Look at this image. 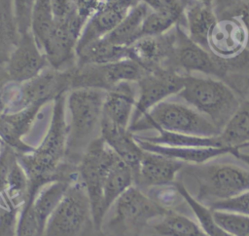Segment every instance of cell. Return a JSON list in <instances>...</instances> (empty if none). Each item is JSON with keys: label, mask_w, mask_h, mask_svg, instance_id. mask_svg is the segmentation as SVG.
<instances>
[{"label": "cell", "mask_w": 249, "mask_h": 236, "mask_svg": "<svg viewBox=\"0 0 249 236\" xmlns=\"http://www.w3.org/2000/svg\"><path fill=\"white\" fill-rule=\"evenodd\" d=\"M66 93L53 99L49 129L39 144L31 152L18 153L28 180V193L36 195L46 183L56 179L74 181L79 178L77 165L66 162L68 124L65 120Z\"/></svg>", "instance_id": "obj_1"}, {"label": "cell", "mask_w": 249, "mask_h": 236, "mask_svg": "<svg viewBox=\"0 0 249 236\" xmlns=\"http://www.w3.org/2000/svg\"><path fill=\"white\" fill-rule=\"evenodd\" d=\"M106 91L80 88L69 91L67 107L70 113L68 124L66 159L78 165L89 144L100 134L103 102Z\"/></svg>", "instance_id": "obj_2"}, {"label": "cell", "mask_w": 249, "mask_h": 236, "mask_svg": "<svg viewBox=\"0 0 249 236\" xmlns=\"http://www.w3.org/2000/svg\"><path fill=\"white\" fill-rule=\"evenodd\" d=\"M175 97L204 115L220 132L241 102L223 80L193 74H185L183 89Z\"/></svg>", "instance_id": "obj_3"}, {"label": "cell", "mask_w": 249, "mask_h": 236, "mask_svg": "<svg viewBox=\"0 0 249 236\" xmlns=\"http://www.w3.org/2000/svg\"><path fill=\"white\" fill-rule=\"evenodd\" d=\"M212 161L186 164L181 171L196 182V193L194 197L197 201L209 206L249 191L248 169Z\"/></svg>", "instance_id": "obj_4"}, {"label": "cell", "mask_w": 249, "mask_h": 236, "mask_svg": "<svg viewBox=\"0 0 249 236\" xmlns=\"http://www.w3.org/2000/svg\"><path fill=\"white\" fill-rule=\"evenodd\" d=\"M131 133L164 130L198 137H217L218 128L204 115L182 100L165 99L129 126Z\"/></svg>", "instance_id": "obj_5"}, {"label": "cell", "mask_w": 249, "mask_h": 236, "mask_svg": "<svg viewBox=\"0 0 249 236\" xmlns=\"http://www.w3.org/2000/svg\"><path fill=\"white\" fill-rule=\"evenodd\" d=\"M118 157L99 136L89 144L77 165L79 180L89 199L91 223L95 231L101 229L106 216L103 209V187L107 174Z\"/></svg>", "instance_id": "obj_6"}, {"label": "cell", "mask_w": 249, "mask_h": 236, "mask_svg": "<svg viewBox=\"0 0 249 236\" xmlns=\"http://www.w3.org/2000/svg\"><path fill=\"white\" fill-rule=\"evenodd\" d=\"M106 227L112 236H140L146 226L163 216V208L136 185L126 189L114 203Z\"/></svg>", "instance_id": "obj_7"}, {"label": "cell", "mask_w": 249, "mask_h": 236, "mask_svg": "<svg viewBox=\"0 0 249 236\" xmlns=\"http://www.w3.org/2000/svg\"><path fill=\"white\" fill-rule=\"evenodd\" d=\"M89 218L91 219L89 199L84 185L77 179L69 185L50 216L43 236H80Z\"/></svg>", "instance_id": "obj_8"}, {"label": "cell", "mask_w": 249, "mask_h": 236, "mask_svg": "<svg viewBox=\"0 0 249 236\" xmlns=\"http://www.w3.org/2000/svg\"><path fill=\"white\" fill-rule=\"evenodd\" d=\"M145 73L146 70L130 59L105 64L76 65L71 69L70 90L90 88L108 91L121 82L136 83Z\"/></svg>", "instance_id": "obj_9"}, {"label": "cell", "mask_w": 249, "mask_h": 236, "mask_svg": "<svg viewBox=\"0 0 249 236\" xmlns=\"http://www.w3.org/2000/svg\"><path fill=\"white\" fill-rule=\"evenodd\" d=\"M70 78L71 69L59 71L49 66L35 77L18 83L9 113L53 100L60 94L70 91Z\"/></svg>", "instance_id": "obj_10"}, {"label": "cell", "mask_w": 249, "mask_h": 236, "mask_svg": "<svg viewBox=\"0 0 249 236\" xmlns=\"http://www.w3.org/2000/svg\"><path fill=\"white\" fill-rule=\"evenodd\" d=\"M174 30V57L178 72L182 74L198 72L204 76L225 79L227 68L224 59L215 57L208 50L194 42L181 24H176Z\"/></svg>", "instance_id": "obj_11"}, {"label": "cell", "mask_w": 249, "mask_h": 236, "mask_svg": "<svg viewBox=\"0 0 249 236\" xmlns=\"http://www.w3.org/2000/svg\"><path fill=\"white\" fill-rule=\"evenodd\" d=\"M184 79L185 74L174 70L146 71L143 77L136 82L138 95L130 125L158 103L176 96L183 89Z\"/></svg>", "instance_id": "obj_12"}, {"label": "cell", "mask_w": 249, "mask_h": 236, "mask_svg": "<svg viewBox=\"0 0 249 236\" xmlns=\"http://www.w3.org/2000/svg\"><path fill=\"white\" fill-rule=\"evenodd\" d=\"M85 23L82 18L62 23L54 22L41 48L50 67L65 71L76 66L77 43Z\"/></svg>", "instance_id": "obj_13"}, {"label": "cell", "mask_w": 249, "mask_h": 236, "mask_svg": "<svg viewBox=\"0 0 249 236\" xmlns=\"http://www.w3.org/2000/svg\"><path fill=\"white\" fill-rule=\"evenodd\" d=\"M174 43V28L162 35L139 38L127 47L129 59L146 71L168 69L178 72L175 64Z\"/></svg>", "instance_id": "obj_14"}, {"label": "cell", "mask_w": 249, "mask_h": 236, "mask_svg": "<svg viewBox=\"0 0 249 236\" xmlns=\"http://www.w3.org/2000/svg\"><path fill=\"white\" fill-rule=\"evenodd\" d=\"M47 67L49 63L31 30L20 33L5 67L9 80L22 83L35 77Z\"/></svg>", "instance_id": "obj_15"}, {"label": "cell", "mask_w": 249, "mask_h": 236, "mask_svg": "<svg viewBox=\"0 0 249 236\" xmlns=\"http://www.w3.org/2000/svg\"><path fill=\"white\" fill-rule=\"evenodd\" d=\"M249 42V34L237 18H221L213 25L208 37V51L222 59L241 55Z\"/></svg>", "instance_id": "obj_16"}, {"label": "cell", "mask_w": 249, "mask_h": 236, "mask_svg": "<svg viewBox=\"0 0 249 236\" xmlns=\"http://www.w3.org/2000/svg\"><path fill=\"white\" fill-rule=\"evenodd\" d=\"M185 165L186 163L177 159L144 150L134 175V185L147 190L152 187L173 184L178 173Z\"/></svg>", "instance_id": "obj_17"}, {"label": "cell", "mask_w": 249, "mask_h": 236, "mask_svg": "<svg viewBox=\"0 0 249 236\" xmlns=\"http://www.w3.org/2000/svg\"><path fill=\"white\" fill-rule=\"evenodd\" d=\"M100 137L131 168L133 175H135L144 150L138 144L129 129L121 127L102 115Z\"/></svg>", "instance_id": "obj_18"}, {"label": "cell", "mask_w": 249, "mask_h": 236, "mask_svg": "<svg viewBox=\"0 0 249 236\" xmlns=\"http://www.w3.org/2000/svg\"><path fill=\"white\" fill-rule=\"evenodd\" d=\"M130 9L110 5L101 1L98 8L88 19L82 29L76 53L88 44L109 34L122 21Z\"/></svg>", "instance_id": "obj_19"}, {"label": "cell", "mask_w": 249, "mask_h": 236, "mask_svg": "<svg viewBox=\"0 0 249 236\" xmlns=\"http://www.w3.org/2000/svg\"><path fill=\"white\" fill-rule=\"evenodd\" d=\"M133 82H121L106 91L102 115L113 123L129 128L137 95Z\"/></svg>", "instance_id": "obj_20"}, {"label": "cell", "mask_w": 249, "mask_h": 236, "mask_svg": "<svg viewBox=\"0 0 249 236\" xmlns=\"http://www.w3.org/2000/svg\"><path fill=\"white\" fill-rule=\"evenodd\" d=\"M136 141L143 150L162 154L186 164H203L217 157L233 154L239 149L231 147H173L148 142L134 136Z\"/></svg>", "instance_id": "obj_21"}, {"label": "cell", "mask_w": 249, "mask_h": 236, "mask_svg": "<svg viewBox=\"0 0 249 236\" xmlns=\"http://www.w3.org/2000/svg\"><path fill=\"white\" fill-rule=\"evenodd\" d=\"M184 6L185 30L196 44L208 50V37L218 18L214 9L192 0H182Z\"/></svg>", "instance_id": "obj_22"}, {"label": "cell", "mask_w": 249, "mask_h": 236, "mask_svg": "<svg viewBox=\"0 0 249 236\" xmlns=\"http://www.w3.org/2000/svg\"><path fill=\"white\" fill-rule=\"evenodd\" d=\"M72 182L73 181L65 179L53 180L44 184L36 193L32 200L31 207L37 221L39 236H43L50 216L57 208Z\"/></svg>", "instance_id": "obj_23"}, {"label": "cell", "mask_w": 249, "mask_h": 236, "mask_svg": "<svg viewBox=\"0 0 249 236\" xmlns=\"http://www.w3.org/2000/svg\"><path fill=\"white\" fill-rule=\"evenodd\" d=\"M217 137L224 147L240 150L249 146V98L241 100Z\"/></svg>", "instance_id": "obj_24"}, {"label": "cell", "mask_w": 249, "mask_h": 236, "mask_svg": "<svg viewBox=\"0 0 249 236\" xmlns=\"http://www.w3.org/2000/svg\"><path fill=\"white\" fill-rule=\"evenodd\" d=\"M77 64H105L129 59L127 47L118 46L105 37L95 40L76 53Z\"/></svg>", "instance_id": "obj_25"}, {"label": "cell", "mask_w": 249, "mask_h": 236, "mask_svg": "<svg viewBox=\"0 0 249 236\" xmlns=\"http://www.w3.org/2000/svg\"><path fill=\"white\" fill-rule=\"evenodd\" d=\"M150 227L159 236H207L197 221L174 210L152 221Z\"/></svg>", "instance_id": "obj_26"}, {"label": "cell", "mask_w": 249, "mask_h": 236, "mask_svg": "<svg viewBox=\"0 0 249 236\" xmlns=\"http://www.w3.org/2000/svg\"><path fill=\"white\" fill-rule=\"evenodd\" d=\"M134 185V175L131 168L120 157L111 166L103 187V209L105 214L116 200L130 186Z\"/></svg>", "instance_id": "obj_27"}, {"label": "cell", "mask_w": 249, "mask_h": 236, "mask_svg": "<svg viewBox=\"0 0 249 236\" xmlns=\"http://www.w3.org/2000/svg\"><path fill=\"white\" fill-rule=\"evenodd\" d=\"M149 11L150 9L139 1L105 38L115 45L128 47L138 39L140 28Z\"/></svg>", "instance_id": "obj_28"}, {"label": "cell", "mask_w": 249, "mask_h": 236, "mask_svg": "<svg viewBox=\"0 0 249 236\" xmlns=\"http://www.w3.org/2000/svg\"><path fill=\"white\" fill-rule=\"evenodd\" d=\"M19 36L12 0H0V72L5 70Z\"/></svg>", "instance_id": "obj_29"}, {"label": "cell", "mask_w": 249, "mask_h": 236, "mask_svg": "<svg viewBox=\"0 0 249 236\" xmlns=\"http://www.w3.org/2000/svg\"><path fill=\"white\" fill-rule=\"evenodd\" d=\"M158 135L153 137H140L139 138L151 143L173 147H224L218 137H198L174 133L164 130H157Z\"/></svg>", "instance_id": "obj_30"}, {"label": "cell", "mask_w": 249, "mask_h": 236, "mask_svg": "<svg viewBox=\"0 0 249 236\" xmlns=\"http://www.w3.org/2000/svg\"><path fill=\"white\" fill-rule=\"evenodd\" d=\"M174 183L194 214L196 220L207 236H231L215 221L209 207L197 201L181 180H175Z\"/></svg>", "instance_id": "obj_31"}, {"label": "cell", "mask_w": 249, "mask_h": 236, "mask_svg": "<svg viewBox=\"0 0 249 236\" xmlns=\"http://www.w3.org/2000/svg\"><path fill=\"white\" fill-rule=\"evenodd\" d=\"M28 189V177L18 159L10 174L7 188L2 194L4 197V205L19 211L25 202Z\"/></svg>", "instance_id": "obj_32"}, {"label": "cell", "mask_w": 249, "mask_h": 236, "mask_svg": "<svg viewBox=\"0 0 249 236\" xmlns=\"http://www.w3.org/2000/svg\"><path fill=\"white\" fill-rule=\"evenodd\" d=\"M178 23L182 26H185L184 15L181 16L150 10L144 19L138 34V39L142 37L159 36L165 34L173 29Z\"/></svg>", "instance_id": "obj_33"}, {"label": "cell", "mask_w": 249, "mask_h": 236, "mask_svg": "<svg viewBox=\"0 0 249 236\" xmlns=\"http://www.w3.org/2000/svg\"><path fill=\"white\" fill-rule=\"evenodd\" d=\"M53 25L54 18L52 0H36L31 15L30 30L40 49L51 33Z\"/></svg>", "instance_id": "obj_34"}, {"label": "cell", "mask_w": 249, "mask_h": 236, "mask_svg": "<svg viewBox=\"0 0 249 236\" xmlns=\"http://www.w3.org/2000/svg\"><path fill=\"white\" fill-rule=\"evenodd\" d=\"M211 211L215 221L231 236H249V216L230 211Z\"/></svg>", "instance_id": "obj_35"}, {"label": "cell", "mask_w": 249, "mask_h": 236, "mask_svg": "<svg viewBox=\"0 0 249 236\" xmlns=\"http://www.w3.org/2000/svg\"><path fill=\"white\" fill-rule=\"evenodd\" d=\"M36 0H12L15 20L19 33L30 30L31 15Z\"/></svg>", "instance_id": "obj_36"}, {"label": "cell", "mask_w": 249, "mask_h": 236, "mask_svg": "<svg viewBox=\"0 0 249 236\" xmlns=\"http://www.w3.org/2000/svg\"><path fill=\"white\" fill-rule=\"evenodd\" d=\"M18 161V152L4 143L0 152V195H2L8 184L10 174Z\"/></svg>", "instance_id": "obj_37"}, {"label": "cell", "mask_w": 249, "mask_h": 236, "mask_svg": "<svg viewBox=\"0 0 249 236\" xmlns=\"http://www.w3.org/2000/svg\"><path fill=\"white\" fill-rule=\"evenodd\" d=\"M207 207L211 210L236 212L249 216V191L227 200L215 202Z\"/></svg>", "instance_id": "obj_38"}, {"label": "cell", "mask_w": 249, "mask_h": 236, "mask_svg": "<svg viewBox=\"0 0 249 236\" xmlns=\"http://www.w3.org/2000/svg\"><path fill=\"white\" fill-rule=\"evenodd\" d=\"M144 3L151 11L184 15L182 0H139Z\"/></svg>", "instance_id": "obj_39"}, {"label": "cell", "mask_w": 249, "mask_h": 236, "mask_svg": "<svg viewBox=\"0 0 249 236\" xmlns=\"http://www.w3.org/2000/svg\"><path fill=\"white\" fill-rule=\"evenodd\" d=\"M18 214V210L8 206L2 208L0 212V236H16Z\"/></svg>", "instance_id": "obj_40"}, {"label": "cell", "mask_w": 249, "mask_h": 236, "mask_svg": "<svg viewBox=\"0 0 249 236\" xmlns=\"http://www.w3.org/2000/svg\"><path fill=\"white\" fill-rule=\"evenodd\" d=\"M247 0H215L214 12L218 19L230 18L232 13Z\"/></svg>", "instance_id": "obj_41"}, {"label": "cell", "mask_w": 249, "mask_h": 236, "mask_svg": "<svg viewBox=\"0 0 249 236\" xmlns=\"http://www.w3.org/2000/svg\"><path fill=\"white\" fill-rule=\"evenodd\" d=\"M229 72H249V49L236 58L227 59Z\"/></svg>", "instance_id": "obj_42"}, {"label": "cell", "mask_w": 249, "mask_h": 236, "mask_svg": "<svg viewBox=\"0 0 249 236\" xmlns=\"http://www.w3.org/2000/svg\"><path fill=\"white\" fill-rule=\"evenodd\" d=\"M230 18H237L245 26L249 34V0L241 4Z\"/></svg>", "instance_id": "obj_43"}, {"label": "cell", "mask_w": 249, "mask_h": 236, "mask_svg": "<svg viewBox=\"0 0 249 236\" xmlns=\"http://www.w3.org/2000/svg\"><path fill=\"white\" fill-rule=\"evenodd\" d=\"M104 3L114 5V6H121L125 8H132L135 4L139 2V0H102Z\"/></svg>", "instance_id": "obj_44"}, {"label": "cell", "mask_w": 249, "mask_h": 236, "mask_svg": "<svg viewBox=\"0 0 249 236\" xmlns=\"http://www.w3.org/2000/svg\"><path fill=\"white\" fill-rule=\"evenodd\" d=\"M232 156H234L237 160L241 161L243 164L249 167V153H245V152H241L240 150H237L232 154Z\"/></svg>", "instance_id": "obj_45"}, {"label": "cell", "mask_w": 249, "mask_h": 236, "mask_svg": "<svg viewBox=\"0 0 249 236\" xmlns=\"http://www.w3.org/2000/svg\"><path fill=\"white\" fill-rule=\"evenodd\" d=\"M192 1L201 4V5H204V6H207V7H211L214 9V1L215 0H192Z\"/></svg>", "instance_id": "obj_46"}, {"label": "cell", "mask_w": 249, "mask_h": 236, "mask_svg": "<svg viewBox=\"0 0 249 236\" xmlns=\"http://www.w3.org/2000/svg\"><path fill=\"white\" fill-rule=\"evenodd\" d=\"M3 145H4V142H3V141H2V139L0 138V152H1L2 148H3Z\"/></svg>", "instance_id": "obj_47"}]
</instances>
